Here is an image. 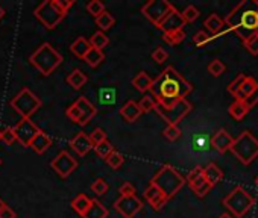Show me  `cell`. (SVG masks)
<instances>
[{"instance_id": "6da1fadb", "label": "cell", "mask_w": 258, "mask_h": 218, "mask_svg": "<svg viewBox=\"0 0 258 218\" xmlns=\"http://www.w3.org/2000/svg\"><path fill=\"white\" fill-rule=\"evenodd\" d=\"M149 91L158 105H170L180 99H186L193 91V86L174 67H167L154 79Z\"/></svg>"}, {"instance_id": "7a4b0ae2", "label": "cell", "mask_w": 258, "mask_h": 218, "mask_svg": "<svg viewBox=\"0 0 258 218\" xmlns=\"http://www.w3.org/2000/svg\"><path fill=\"white\" fill-rule=\"evenodd\" d=\"M230 30H234L237 36L246 42L252 36L258 35V6L256 0H242V2L228 14L224 20Z\"/></svg>"}, {"instance_id": "3957f363", "label": "cell", "mask_w": 258, "mask_h": 218, "mask_svg": "<svg viewBox=\"0 0 258 218\" xmlns=\"http://www.w3.org/2000/svg\"><path fill=\"white\" fill-rule=\"evenodd\" d=\"M73 5V0H46L35 8L34 15L46 29H55Z\"/></svg>"}, {"instance_id": "277c9868", "label": "cell", "mask_w": 258, "mask_h": 218, "mask_svg": "<svg viewBox=\"0 0 258 218\" xmlns=\"http://www.w3.org/2000/svg\"><path fill=\"white\" fill-rule=\"evenodd\" d=\"M150 184L155 185L167 197V200H170L175 194H178L181 191V188L186 185V179L172 165L164 164L155 173V176L152 178Z\"/></svg>"}, {"instance_id": "5b68a950", "label": "cell", "mask_w": 258, "mask_h": 218, "mask_svg": "<svg viewBox=\"0 0 258 218\" xmlns=\"http://www.w3.org/2000/svg\"><path fill=\"white\" fill-rule=\"evenodd\" d=\"M29 62L42 76H49L61 65L62 56L49 44V42H42V44L29 56Z\"/></svg>"}, {"instance_id": "8992f818", "label": "cell", "mask_w": 258, "mask_h": 218, "mask_svg": "<svg viewBox=\"0 0 258 218\" xmlns=\"http://www.w3.org/2000/svg\"><path fill=\"white\" fill-rule=\"evenodd\" d=\"M234 156L244 165H249L255 158H258V140L250 132H242L230 149Z\"/></svg>"}, {"instance_id": "52a82bcc", "label": "cell", "mask_w": 258, "mask_h": 218, "mask_svg": "<svg viewBox=\"0 0 258 218\" xmlns=\"http://www.w3.org/2000/svg\"><path fill=\"white\" fill-rule=\"evenodd\" d=\"M222 203L231 211L236 218H243L255 205V199L242 185H238L222 200Z\"/></svg>"}, {"instance_id": "ba28073f", "label": "cell", "mask_w": 258, "mask_h": 218, "mask_svg": "<svg viewBox=\"0 0 258 218\" xmlns=\"http://www.w3.org/2000/svg\"><path fill=\"white\" fill-rule=\"evenodd\" d=\"M155 111L167 124L178 126V123L182 121L190 114L192 103L187 99H180L170 105H156Z\"/></svg>"}, {"instance_id": "9c48e42d", "label": "cell", "mask_w": 258, "mask_h": 218, "mask_svg": "<svg viewBox=\"0 0 258 218\" xmlns=\"http://www.w3.org/2000/svg\"><path fill=\"white\" fill-rule=\"evenodd\" d=\"M11 108L22 115V118H30L41 106L42 102L29 90V88H23L11 102H10Z\"/></svg>"}, {"instance_id": "30bf717a", "label": "cell", "mask_w": 258, "mask_h": 218, "mask_svg": "<svg viewBox=\"0 0 258 218\" xmlns=\"http://www.w3.org/2000/svg\"><path fill=\"white\" fill-rule=\"evenodd\" d=\"M174 5L168 3L167 0H150L148 2L143 8H142V14L156 27H160V24L164 21V18L174 11Z\"/></svg>"}, {"instance_id": "8fae6325", "label": "cell", "mask_w": 258, "mask_h": 218, "mask_svg": "<svg viewBox=\"0 0 258 218\" xmlns=\"http://www.w3.org/2000/svg\"><path fill=\"white\" fill-rule=\"evenodd\" d=\"M14 135L17 138V141L24 146V147H29L30 141L36 137V134L40 132L38 126H35V123L30 120V118H22L14 127Z\"/></svg>"}, {"instance_id": "7c38bea8", "label": "cell", "mask_w": 258, "mask_h": 218, "mask_svg": "<svg viewBox=\"0 0 258 218\" xmlns=\"http://www.w3.org/2000/svg\"><path fill=\"white\" fill-rule=\"evenodd\" d=\"M50 167H52V170H55V173L60 178H68L70 174L78 168V161L68 152L62 150L50 162Z\"/></svg>"}, {"instance_id": "4fadbf2b", "label": "cell", "mask_w": 258, "mask_h": 218, "mask_svg": "<svg viewBox=\"0 0 258 218\" xmlns=\"http://www.w3.org/2000/svg\"><path fill=\"white\" fill-rule=\"evenodd\" d=\"M114 209L123 217V218H134L136 214H138L143 209V202L137 196L129 197H118L114 202Z\"/></svg>"}, {"instance_id": "5bb4252c", "label": "cell", "mask_w": 258, "mask_h": 218, "mask_svg": "<svg viewBox=\"0 0 258 218\" xmlns=\"http://www.w3.org/2000/svg\"><path fill=\"white\" fill-rule=\"evenodd\" d=\"M234 138L226 132L225 129H219L216 134L211 137V147L216 149L219 153H226L232 146Z\"/></svg>"}, {"instance_id": "9a60e30c", "label": "cell", "mask_w": 258, "mask_h": 218, "mask_svg": "<svg viewBox=\"0 0 258 218\" xmlns=\"http://www.w3.org/2000/svg\"><path fill=\"white\" fill-rule=\"evenodd\" d=\"M186 26V21L181 15V12H178L176 9L172 11L166 18L164 21L160 24L158 29H161L164 33H168V32H175V30H180V29H184Z\"/></svg>"}, {"instance_id": "2e32d148", "label": "cell", "mask_w": 258, "mask_h": 218, "mask_svg": "<svg viewBox=\"0 0 258 218\" xmlns=\"http://www.w3.org/2000/svg\"><path fill=\"white\" fill-rule=\"evenodd\" d=\"M144 197H146V200L149 202V205H150L155 211H160V209L168 202L167 197H166L155 185H152V184H149L148 188L144 190Z\"/></svg>"}, {"instance_id": "e0dca14e", "label": "cell", "mask_w": 258, "mask_h": 218, "mask_svg": "<svg viewBox=\"0 0 258 218\" xmlns=\"http://www.w3.org/2000/svg\"><path fill=\"white\" fill-rule=\"evenodd\" d=\"M70 147L79 156H85V155H87L93 149V146L90 143V138H88V135L85 134V132H79L74 138H72L70 140Z\"/></svg>"}, {"instance_id": "ac0fdd59", "label": "cell", "mask_w": 258, "mask_h": 218, "mask_svg": "<svg viewBox=\"0 0 258 218\" xmlns=\"http://www.w3.org/2000/svg\"><path fill=\"white\" fill-rule=\"evenodd\" d=\"M204 178H205L206 184L211 185V188H212L214 185H218L224 179V173L216 164L210 162L206 167H204Z\"/></svg>"}, {"instance_id": "d6986e66", "label": "cell", "mask_w": 258, "mask_h": 218, "mask_svg": "<svg viewBox=\"0 0 258 218\" xmlns=\"http://www.w3.org/2000/svg\"><path fill=\"white\" fill-rule=\"evenodd\" d=\"M50 146H52L50 137H49L48 134L42 132V130H40V132L36 134V137H35V138L30 141V144H29V147H30L35 153H38V155H42Z\"/></svg>"}, {"instance_id": "ffe728a7", "label": "cell", "mask_w": 258, "mask_h": 218, "mask_svg": "<svg viewBox=\"0 0 258 218\" xmlns=\"http://www.w3.org/2000/svg\"><path fill=\"white\" fill-rule=\"evenodd\" d=\"M142 114H143V112L140 111L138 103L134 102V100H128V102L123 105V108L120 109V115H122L128 123H134L136 120L140 118Z\"/></svg>"}, {"instance_id": "44dd1931", "label": "cell", "mask_w": 258, "mask_h": 218, "mask_svg": "<svg viewBox=\"0 0 258 218\" xmlns=\"http://www.w3.org/2000/svg\"><path fill=\"white\" fill-rule=\"evenodd\" d=\"M205 27L211 32V36H218L224 32L225 27V21L218 15V14H211L206 20H205Z\"/></svg>"}, {"instance_id": "7402d4cb", "label": "cell", "mask_w": 258, "mask_h": 218, "mask_svg": "<svg viewBox=\"0 0 258 218\" xmlns=\"http://www.w3.org/2000/svg\"><path fill=\"white\" fill-rule=\"evenodd\" d=\"M74 105L80 109V112H82V115H84V118H85V121H90L94 115H96V112H98V109L94 108V105L87 99V97H79L76 102H74Z\"/></svg>"}, {"instance_id": "603a6c76", "label": "cell", "mask_w": 258, "mask_h": 218, "mask_svg": "<svg viewBox=\"0 0 258 218\" xmlns=\"http://www.w3.org/2000/svg\"><path fill=\"white\" fill-rule=\"evenodd\" d=\"M88 82V77L82 70H73L68 76H67V83L72 86L73 90H80L82 86Z\"/></svg>"}, {"instance_id": "cb8c5ba5", "label": "cell", "mask_w": 258, "mask_h": 218, "mask_svg": "<svg viewBox=\"0 0 258 218\" xmlns=\"http://www.w3.org/2000/svg\"><path fill=\"white\" fill-rule=\"evenodd\" d=\"M152 82L154 79L146 73V71H140L134 79H132V85H134V88H137L140 93H146L150 90V86H152Z\"/></svg>"}, {"instance_id": "d4e9b609", "label": "cell", "mask_w": 258, "mask_h": 218, "mask_svg": "<svg viewBox=\"0 0 258 218\" xmlns=\"http://www.w3.org/2000/svg\"><path fill=\"white\" fill-rule=\"evenodd\" d=\"M92 202H93V199H90L88 196H85V194H79L78 197H74L73 200H72V208L80 215V217H84L85 215V212L88 211V208L92 206Z\"/></svg>"}, {"instance_id": "484cf974", "label": "cell", "mask_w": 258, "mask_h": 218, "mask_svg": "<svg viewBox=\"0 0 258 218\" xmlns=\"http://www.w3.org/2000/svg\"><path fill=\"white\" fill-rule=\"evenodd\" d=\"M108 217V209L96 199H93L92 206L88 208V211L85 212V215L82 218H106Z\"/></svg>"}, {"instance_id": "4316f807", "label": "cell", "mask_w": 258, "mask_h": 218, "mask_svg": "<svg viewBox=\"0 0 258 218\" xmlns=\"http://www.w3.org/2000/svg\"><path fill=\"white\" fill-rule=\"evenodd\" d=\"M256 80L254 79V77H249V76H246V79H244V82L242 83V86H240V90L237 91V94L234 96L236 97V100H244L255 88H256Z\"/></svg>"}, {"instance_id": "83f0119b", "label": "cell", "mask_w": 258, "mask_h": 218, "mask_svg": "<svg viewBox=\"0 0 258 218\" xmlns=\"http://www.w3.org/2000/svg\"><path fill=\"white\" fill-rule=\"evenodd\" d=\"M90 50V42L85 39V38H78L73 44L70 46V52L74 55V56H78V58H80V59H84V56L87 55V52Z\"/></svg>"}, {"instance_id": "f1b7e54d", "label": "cell", "mask_w": 258, "mask_h": 218, "mask_svg": "<svg viewBox=\"0 0 258 218\" xmlns=\"http://www.w3.org/2000/svg\"><path fill=\"white\" fill-rule=\"evenodd\" d=\"M104 59H105L104 52L102 50H98V49H93V47H90V50L87 52V55L84 56V61L87 62L92 68L99 67L104 62Z\"/></svg>"}, {"instance_id": "f546056e", "label": "cell", "mask_w": 258, "mask_h": 218, "mask_svg": "<svg viewBox=\"0 0 258 218\" xmlns=\"http://www.w3.org/2000/svg\"><path fill=\"white\" fill-rule=\"evenodd\" d=\"M188 187L192 188V191H193L198 197H205V196L210 193V190H211V185L206 184V181H205L204 176L199 178V179H196L194 182L188 184Z\"/></svg>"}, {"instance_id": "4dcf8cb0", "label": "cell", "mask_w": 258, "mask_h": 218, "mask_svg": "<svg viewBox=\"0 0 258 218\" xmlns=\"http://www.w3.org/2000/svg\"><path fill=\"white\" fill-rule=\"evenodd\" d=\"M88 42H90V47L98 49V50H102L104 47L108 46L110 38H108L104 32L98 30V32H94V33L92 35V38L88 39Z\"/></svg>"}, {"instance_id": "1f68e13d", "label": "cell", "mask_w": 258, "mask_h": 218, "mask_svg": "<svg viewBox=\"0 0 258 218\" xmlns=\"http://www.w3.org/2000/svg\"><path fill=\"white\" fill-rule=\"evenodd\" d=\"M228 112H230V115H231L234 120L240 121V120H243V118H244V115L249 112V109L246 108V105H244L242 100H236V102L230 106Z\"/></svg>"}, {"instance_id": "d6a6232c", "label": "cell", "mask_w": 258, "mask_h": 218, "mask_svg": "<svg viewBox=\"0 0 258 218\" xmlns=\"http://www.w3.org/2000/svg\"><path fill=\"white\" fill-rule=\"evenodd\" d=\"M193 149L196 152H208L211 149V138L206 134H199L193 138Z\"/></svg>"}, {"instance_id": "836d02e7", "label": "cell", "mask_w": 258, "mask_h": 218, "mask_svg": "<svg viewBox=\"0 0 258 218\" xmlns=\"http://www.w3.org/2000/svg\"><path fill=\"white\" fill-rule=\"evenodd\" d=\"M162 39L167 42L168 46H178L186 39V32H184V29H180V30H175V32H168V33L162 35Z\"/></svg>"}, {"instance_id": "e575fe53", "label": "cell", "mask_w": 258, "mask_h": 218, "mask_svg": "<svg viewBox=\"0 0 258 218\" xmlns=\"http://www.w3.org/2000/svg\"><path fill=\"white\" fill-rule=\"evenodd\" d=\"M114 23H116V18L108 11H104L99 17H96V24L100 29V32L111 29L114 26Z\"/></svg>"}, {"instance_id": "d590c367", "label": "cell", "mask_w": 258, "mask_h": 218, "mask_svg": "<svg viewBox=\"0 0 258 218\" xmlns=\"http://www.w3.org/2000/svg\"><path fill=\"white\" fill-rule=\"evenodd\" d=\"M66 115H67L73 123H76V124H79V126H85V124H87V121H85V118H84L80 109H79L74 103L70 105V106L66 109Z\"/></svg>"}, {"instance_id": "8d00e7d4", "label": "cell", "mask_w": 258, "mask_h": 218, "mask_svg": "<svg viewBox=\"0 0 258 218\" xmlns=\"http://www.w3.org/2000/svg\"><path fill=\"white\" fill-rule=\"evenodd\" d=\"M156 105H158V102H156V99H155L152 94H148V96L142 97V100L138 102V108H140V111H142L143 114H144V112L154 111V109L156 108Z\"/></svg>"}, {"instance_id": "74e56055", "label": "cell", "mask_w": 258, "mask_h": 218, "mask_svg": "<svg viewBox=\"0 0 258 218\" xmlns=\"http://www.w3.org/2000/svg\"><path fill=\"white\" fill-rule=\"evenodd\" d=\"M226 70V65L220 61V59H212L210 64H208V73L214 77H219L225 73Z\"/></svg>"}, {"instance_id": "f35d334b", "label": "cell", "mask_w": 258, "mask_h": 218, "mask_svg": "<svg viewBox=\"0 0 258 218\" xmlns=\"http://www.w3.org/2000/svg\"><path fill=\"white\" fill-rule=\"evenodd\" d=\"M105 162H106L112 170H117V168H120V167H122V164L124 162V158H123V155H122L120 152L112 150V152L108 155V158L105 159Z\"/></svg>"}, {"instance_id": "ab89813d", "label": "cell", "mask_w": 258, "mask_h": 218, "mask_svg": "<svg viewBox=\"0 0 258 218\" xmlns=\"http://www.w3.org/2000/svg\"><path fill=\"white\" fill-rule=\"evenodd\" d=\"M162 135L168 140V141H176L181 137V129L175 124H167L166 129L162 130Z\"/></svg>"}, {"instance_id": "60d3db41", "label": "cell", "mask_w": 258, "mask_h": 218, "mask_svg": "<svg viewBox=\"0 0 258 218\" xmlns=\"http://www.w3.org/2000/svg\"><path fill=\"white\" fill-rule=\"evenodd\" d=\"M99 100L102 105H112L116 102V91L112 88H102L99 91Z\"/></svg>"}, {"instance_id": "b9f144b4", "label": "cell", "mask_w": 258, "mask_h": 218, "mask_svg": "<svg viewBox=\"0 0 258 218\" xmlns=\"http://www.w3.org/2000/svg\"><path fill=\"white\" fill-rule=\"evenodd\" d=\"M94 149V152H96V155L99 156V158H102V159H106L108 158V155L114 150V147H112V144L106 140V141H104V143H100V144H98L96 147H93Z\"/></svg>"}, {"instance_id": "7bdbcfd3", "label": "cell", "mask_w": 258, "mask_h": 218, "mask_svg": "<svg viewBox=\"0 0 258 218\" xmlns=\"http://www.w3.org/2000/svg\"><path fill=\"white\" fill-rule=\"evenodd\" d=\"M199 9L196 8V6H193V5H188L182 12H181V15H182V18H184V21L186 23H193V21H196L198 20V17H199Z\"/></svg>"}, {"instance_id": "ee69618b", "label": "cell", "mask_w": 258, "mask_h": 218, "mask_svg": "<svg viewBox=\"0 0 258 218\" xmlns=\"http://www.w3.org/2000/svg\"><path fill=\"white\" fill-rule=\"evenodd\" d=\"M87 11L96 18V17H99L104 11H106V9H105V5H104L102 2H99V0H92V2L87 5Z\"/></svg>"}, {"instance_id": "f6af8a7d", "label": "cell", "mask_w": 258, "mask_h": 218, "mask_svg": "<svg viewBox=\"0 0 258 218\" xmlns=\"http://www.w3.org/2000/svg\"><path fill=\"white\" fill-rule=\"evenodd\" d=\"M88 138H90L92 146H93V147H96L98 144H100V143L106 141V134L104 132L102 129H94L93 132L88 135Z\"/></svg>"}, {"instance_id": "bcb514c9", "label": "cell", "mask_w": 258, "mask_h": 218, "mask_svg": "<svg viewBox=\"0 0 258 218\" xmlns=\"http://www.w3.org/2000/svg\"><path fill=\"white\" fill-rule=\"evenodd\" d=\"M0 141H4L5 144H8V146H12L16 141H17V138H16V135H14V130H12V127H5L2 132H0Z\"/></svg>"}, {"instance_id": "7dc6e473", "label": "cell", "mask_w": 258, "mask_h": 218, "mask_svg": "<svg viewBox=\"0 0 258 218\" xmlns=\"http://www.w3.org/2000/svg\"><path fill=\"white\" fill-rule=\"evenodd\" d=\"M244 79H246V74H243V73H240L230 85H228V93L230 94H232V96H236L237 94V91L240 90V86H242V83L244 82Z\"/></svg>"}, {"instance_id": "c3c4849f", "label": "cell", "mask_w": 258, "mask_h": 218, "mask_svg": "<svg viewBox=\"0 0 258 218\" xmlns=\"http://www.w3.org/2000/svg\"><path fill=\"white\" fill-rule=\"evenodd\" d=\"M92 191L98 196H104L106 191H108V184L104 181V179H96L93 184H92Z\"/></svg>"}, {"instance_id": "681fc988", "label": "cell", "mask_w": 258, "mask_h": 218, "mask_svg": "<svg viewBox=\"0 0 258 218\" xmlns=\"http://www.w3.org/2000/svg\"><path fill=\"white\" fill-rule=\"evenodd\" d=\"M211 41V35L210 33H206V32H204V30H199V32H196L194 33V36H193V42L196 46H205L206 42H210Z\"/></svg>"}, {"instance_id": "f907efd6", "label": "cell", "mask_w": 258, "mask_h": 218, "mask_svg": "<svg viewBox=\"0 0 258 218\" xmlns=\"http://www.w3.org/2000/svg\"><path fill=\"white\" fill-rule=\"evenodd\" d=\"M244 47H246V50H248L250 55L256 56V55H258V35H255V36H252L250 39H248V41L244 42Z\"/></svg>"}, {"instance_id": "816d5d0a", "label": "cell", "mask_w": 258, "mask_h": 218, "mask_svg": "<svg viewBox=\"0 0 258 218\" xmlns=\"http://www.w3.org/2000/svg\"><path fill=\"white\" fill-rule=\"evenodd\" d=\"M167 58H168V53H167L162 47H156V49L152 52V59H154L156 64H162V62H166V61H167Z\"/></svg>"}, {"instance_id": "f5cc1de1", "label": "cell", "mask_w": 258, "mask_h": 218, "mask_svg": "<svg viewBox=\"0 0 258 218\" xmlns=\"http://www.w3.org/2000/svg\"><path fill=\"white\" fill-rule=\"evenodd\" d=\"M243 103L246 105V108L248 109H252L254 106H256L258 105V85H256V88L243 100Z\"/></svg>"}, {"instance_id": "db71d44e", "label": "cell", "mask_w": 258, "mask_h": 218, "mask_svg": "<svg viewBox=\"0 0 258 218\" xmlns=\"http://www.w3.org/2000/svg\"><path fill=\"white\" fill-rule=\"evenodd\" d=\"M202 176H204V167L198 165V167H194V168L188 173V176H187L186 182H187V184H192V182H194L196 179H199V178H202Z\"/></svg>"}, {"instance_id": "11a10c76", "label": "cell", "mask_w": 258, "mask_h": 218, "mask_svg": "<svg viewBox=\"0 0 258 218\" xmlns=\"http://www.w3.org/2000/svg\"><path fill=\"white\" fill-rule=\"evenodd\" d=\"M118 194H120V197H129V196H136V188H134V185L132 184H129V182H126V184H123L120 188H118Z\"/></svg>"}, {"instance_id": "9f6ffc18", "label": "cell", "mask_w": 258, "mask_h": 218, "mask_svg": "<svg viewBox=\"0 0 258 218\" xmlns=\"http://www.w3.org/2000/svg\"><path fill=\"white\" fill-rule=\"evenodd\" d=\"M0 218H17V214L5 203V206L0 209Z\"/></svg>"}, {"instance_id": "6f0895ef", "label": "cell", "mask_w": 258, "mask_h": 218, "mask_svg": "<svg viewBox=\"0 0 258 218\" xmlns=\"http://www.w3.org/2000/svg\"><path fill=\"white\" fill-rule=\"evenodd\" d=\"M5 14H6V12H5V9H4L2 6H0V20H2V18L5 17Z\"/></svg>"}, {"instance_id": "680465c9", "label": "cell", "mask_w": 258, "mask_h": 218, "mask_svg": "<svg viewBox=\"0 0 258 218\" xmlns=\"http://www.w3.org/2000/svg\"><path fill=\"white\" fill-rule=\"evenodd\" d=\"M219 218H232L231 215H228V214H224V215H220Z\"/></svg>"}, {"instance_id": "91938a15", "label": "cell", "mask_w": 258, "mask_h": 218, "mask_svg": "<svg viewBox=\"0 0 258 218\" xmlns=\"http://www.w3.org/2000/svg\"><path fill=\"white\" fill-rule=\"evenodd\" d=\"M4 206H5V203H4V202H2V199H0V209H2V208H4Z\"/></svg>"}, {"instance_id": "94428289", "label": "cell", "mask_w": 258, "mask_h": 218, "mask_svg": "<svg viewBox=\"0 0 258 218\" xmlns=\"http://www.w3.org/2000/svg\"><path fill=\"white\" fill-rule=\"evenodd\" d=\"M255 182H256V185H258V178H256V179H255Z\"/></svg>"}, {"instance_id": "6125c7cd", "label": "cell", "mask_w": 258, "mask_h": 218, "mask_svg": "<svg viewBox=\"0 0 258 218\" xmlns=\"http://www.w3.org/2000/svg\"><path fill=\"white\" fill-rule=\"evenodd\" d=\"M0 165H2V158H0Z\"/></svg>"}]
</instances>
